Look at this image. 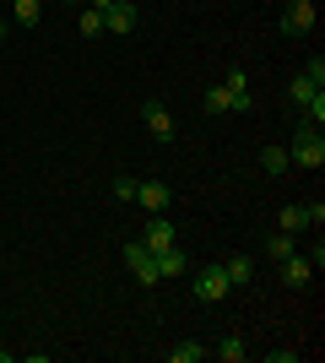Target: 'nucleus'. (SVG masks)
<instances>
[{"mask_svg":"<svg viewBox=\"0 0 325 363\" xmlns=\"http://www.w3.org/2000/svg\"><path fill=\"white\" fill-rule=\"evenodd\" d=\"M287 163H293V168H304V174H320V168H325V136L314 130V125H298V130H293Z\"/></svg>","mask_w":325,"mask_h":363,"instance_id":"1","label":"nucleus"},{"mask_svg":"<svg viewBox=\"0 0 325 363\" xmlns=\"http://www.w3.org/2000/svg\"><path fill=\"white\" fill-rule=\"evenodd\" d=\"M125 266H130V277H136L141 288H157V282H163V277H157V255L152 250H147V244H125Z\"/></svg>","mask_w":325,"mask_h":363,"instance_id":"2","label":"nucleus"},{"mask_svg":"<svg viewBox=\"0 0 325 363\" xmlns=\"http://www.w3.org/2000/svg\"><path fill=\"white\" fill-rule=\"evenodd\" d=\"M228 272H222V266H201V272H195V298L201 303H222L228 298Z\"/></svg>","mask_w":325,"mask_h":363,"instance_id":"3","label":"nucleus"},{"mask_svg":"<svg viewBox=\"0 0 325 363\" xmlns=\"http://www.w3.org/2000/svg\"><path fill=\"white\" fill-rule=\"evenodd\" d=\"M314 16H320V6L287 0V11H282V33H287V38H309V33H314Z\"/></svg>","mask_w":325,"mask_h":363,"instance_id":"4","label":"nucleus"},{"mask_svg":"<svg viewBox=\"0 0 325 363\" xmlns=\"http://www.w3.org/2000/svg\"><path fill=\"white\" fill-rule=\"evenodd\" d=\"M130 201H136V206H141V212H169V201H173V190H169V184H163V179H141L136 184V196H130Z\"/></svg>","mask_w":325,"mask_h":363,"instance_id":"5","label":"nucleus"},{"mask_svg":"<svg viewBox=\"0 0 325 363\" xmlns=\"http://www.w3.org/2000/svg\"><path fill=\"white\" fill-rule=\"evenodd\" d=\"M141 244H147V250L157 255V250H169V244H179V233H173V223H169V217L157 212V217H147V228H141Z\"/></svg>","mask_w":325,"mask_h":363,"instance_id":"6","label":"nucleus"},{"mask_svg":"<svg viewBox=\"0 0 325 363\" xmlns=\"http://www.w3.org/2000/svg\"><path fill=\"white\" fill-rule=\"evenodd\" d=\"M222 92H228V108H233V114H249V108H255V92H249V76L244 71H228Z\"/></svg>","mask_w":325,"mask_h":363,"instance_id":"7","label":"nucleus"},{"mask_svg":"<svg viewBox=\"0 0 325 363\" xmlns=\"http://www.w3.org/2000/svg\"><path fill=\"white\" fill-rule=\"evenodd\" d=\"M103 33H136V0H114V6H108L103 11Z\"/></svg>","mask_w":325,"mask_h":363,"instance_id":"8","label":"nucleus"},{"mask_svg":"<svg viewBox=\"0 0 325 363\" xmlns=\"http://www.w3.org/2000/svg\"><path fill=\"white\" fill-rule=\"evenodd\" d=\"M141 120H147V130H152V141H173V114H169V104H147L141 108Z\"/></svg>","mask_w":325,"mask_h":363,"instance_id":"9","label":"nucleus"},{"mask_svg":"<svg viewBox=\"0 0 325 363\" xmlns=\"http://www.w3.org/2000/svg\"><path fill=\"white\" fill-rule=\"evenodd\" d=\"M282 282H287V288H309V282H314V260L293 250V255L282 260Z\"/></svg>","mask_w":325,"mask_h":363,"instance_id":"10","label":"nucleus"},{"mask_svg":"<svg viewBox=\"0 0 325 363\" xmlns=\"http://www.w3.org/2000/svg\"><path fill=\"white\" fill-rule=\"evenodd\" d=\"M190 272V255H185V244H169V250H157V277L169 282V277H185Z\"/></svg>","mask_w":325,"mask_h":363,"instance_id":"11","label":"nucleus"},{"mask_svg":"<svg viewBox=\"0 0 325 363\" xmlns=\"http://www.w3.org/2000/svg\"><path fill=\"white\" fill-rule=\"evenodd\" d=\"M320 92H325V87L314 82L309 71H298V76H293V87H287V98H293V108H309L314 98H320Z\"/></svg>","mask_w":325,"mask_h":363,"instance_id":"12","label":"nucleus"},{"mask_svg":"<svg viewBox=\"0 0 325 363\" xmlns=\"http://www.w3.org/2000/svg\"><path fill=\"white\" fill-rule=\"evenodd\" d=\"M222 272H228V288H249V282H255V260L249 255H228Z\"/></svg>","mask_w":325,"mask_h":363,"instance_id":"13","label":"nucleus"},{"mask_svg":"<svg viewBox=\"0 0 325 363\" xmlns=\"http://www.w3.org/2000/svg\"><path fill=\"white\" fill-rule=\"evenodd\" d=\"M206 352H212L217 363H244V358H249V347L239 342V336H222V342H217V347H206Z\"/></svg>","mask_w":325,"mask_h":363,"instance_id":"14","label":"nucleus"},{"mask_svg":"<svg viewBox=\"0 0 325 363\" xmlns=\"http://www.w3.org/2000/svg\"><path fill=\"white\" fill-rule=\"evenodd\" d=\"M277 228H282V233H304V228H309V212H304V206H282Z\"/></svg>","mask_w":325,"mask_h":363,"instance_id":"15","label":"nucleus"},{"mask_svg":"<svg viewBox=\"0 0 325 363\" xmlns=\"http://www.w3.org/2000/svg\"><path fill=\"white\" fill-rule=\"evenodd\" d=\"M11 16H16V28H38V16H44V0H16Z\"/></svg>","mask_w":325,"mask_h":363,"instance_id":"16","label":"nucleus"},{"mask_svg":"<svg viewBox=\"0 0 325 363\" xmlns=\"http://www.w3.org/2000/svg\"><path fill=\"white\" fill-rule=\"evenodd\" d=\"M293 250H298V244H293V233H282V228L271 233V239H266V255H271V260H287Z\"/></svg>","mask_w":325,"mask_h":363,"instance_id":"17","label":"nucleus"},{"mask_svg":"<svg viewBox=\"0 0 325 363\" xmlns=\"http://www.w3.org/2000/svg\"><path fill=\"white\" fill-rule=\"evenodd\" d=\"M206 347L201 342H179V347H169V363H201Z\"/></svg>","mask_w":325,"mask_h":363,"instance_id":"18","label":"nucleus"},{"mask_svg":"<svg viewBox=\"0 0 325 363\" xmlns=\"http://www.w3.org/2000/svg\"><path fill=\"white\" fill-rule=\"evenodd\" d=\"M261 163H266V174H287V168H293V163H287V147H266Z\"/></svg>","mask_w":325,"mask_h":363,"instance_id":"19","label":"nucleus"},{"mask_svg":"<svg viewBox=\"0 0 325 363\" xmlns=\"http://www.w3.org/2000/svg\"><path fill=\"white\" fill-rule=\"evenodd\" d=\"M81 33H87V38H103V11L87 6V11H81Z\"/></svg>","mask_w":325,"mask_h":363,"instance_id":"20","label":"nucleus"},{"mask_svg":"<svg viewBox=\"0 0 325 363\" xmlns=\"http://www.w3.org/2000/svg\"><path fill=\"white\" fill-rule=\"evenodd\" d=\"M206 114H228V92H222V87L206 92Z\"/></svg>","mask_w":325,"mask_h":363,"instance_id":"21","label":"nucleus"},{"mask_svg":"<svg viewBox=\"0 0 325 363\" xmlns=\"http://www.w3.org/2000/svg\"><path fill=\"white\" fill-rule=\"evenodd\" d=\"M266 363H298V347H271V352H266Z\"/></svg>","mask_w":325,"mask_h":363,"instance_id":"22","label":"nucleus"},{"mask_svg":"<svg viewBox=\"0 0 325 363\" xmlns=\"http://www.w3.org/2000/svg\"><path fill=\"white\" fill-rule=\"evenodd\" d=\"M114 196L130 201V196H136V179H130V174H120V179H114Z\"/></svg>","mask_w":325,"mask_h":363,"instance_id":"23","label":"nucleus"},{"mask_svg":"<svg viewBox=\"0 0 325 363\" xmlns=\"http://www.w3.org/2000/svg\"><path fill=\"white\" fill-rule=\"evenodd\" d=\"M304 212H309V228L325 223V201H304Z\"/></svg>","mask_w":325,"mask_h":363,"instance_id":"24","label":"nucleus"},{"mask_svg":"<svg viewBox=\"0 0 325 363\" xmlns=\"http://www.w3.org/2000/svg\"><path fill=\"white\" fill-rule=\"evenodd\" d=\"M0 49H6V22H0Z\"/></svg>","mask_w":325,"mask_h":363,"instance_id":"25","label":"nucleus"},{"mask_svg":"<svg viewBox=\"0 0 325 363\" xmlns=\"http://www.w3.org/2000/svg\"><path fill=\"white\" fill-rule=\"evenodd\" d=\"M55 6H76V0H55Z\"/></svg>","mask_w":325,"mask_h":363,"instance_id":"26","label":"nucleus"},{"mask_svg":"<svg viewBox=\"0 0 325 363\" xmlns=\"http://www.w3.org/2000/svg\"><path fill=\"white\" fill-rule=\"evenodd\" d=\"M304 6H320V0H304Z\"/></svg>","mask_w":325,"mask_h":363,"instance_id":"27","label":"nucleus"},{"mask_svg":"<svg viewBox=\"0 0 325 363\" xmlns=\"http://www.w3.org/2000/svg\"><path fill=\"white\" fill-rule=\"evenodd\" d=\"M0 22H6V16H0Z\"/></svg>","mask_w":325,"mask_h":363,"instance_id":"28","label":"nucleus"}]
</instances>
